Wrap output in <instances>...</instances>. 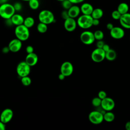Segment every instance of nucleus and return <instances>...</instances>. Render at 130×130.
I'll use <instances>...</instances> for the list:
<instances>
[{
    "label": "nucleus",
    "instance_id": "obj_16",
    "mask_svg": "<svg viewBox=\"0 0 130 130\" xmlns=\"http://www.w3.org/2000/svg\"><path fill=\"white\" fill-rule=\"evenodd\" d=\"M38 61V57L37 55L34 53L27 54L25 59V61L31 67L35 66Z\"/></svg>",
    "mask_w": 130,
    "mask_h": 130
},
{
    "label": "nucleus",
    "instance_id": "obj_41",
    "mask_svg": "<svg viewBox=\"0 0 130 130\" xmlns=\"http://www.w3.org/2000/svg\"><path fill=\"white\" fill-rule=\"evenodd\" d=\"M6 129V126L5 124L2 122L0 120V130H5Z\"/></svg>",
    "mask_w": 130,
    "mask_h": 130
},
{
    "label": "nucleus",
    "instance_id": "obj_4",
    "mask_svg": "<svg viewBox=\"0 0 130 130\" xmlns=\"http://www.w3.org/2000/svg\"><path fill=\"white\" fill-rule=\"evenodd\" d=\"M40 22L46 24L52 23L54 21V16L53 13L48 10H43L41 11L38 15Z\"/></svg>",
    "mask_w": 130,
    "mask_h": 130
},
{
    "label": "nucleus",
    "instance_id": "obj_8",
    "mask_svg": "<svg viewBox=\"0 0 130 130\" xmlns=\"http://www.w3.org/2000/svg\"><path fill=\"white\" fill-rule=\"evenodd\" d=\"M80 39L84 44L87 45L92 44L95 40L93 32L89 30L83 31L80 35Z\"/></svg>",
    "mask_w": 130,
    "mask_h": 130
},
{
    "label": "nucleus",
    "instance_id": "obj_27",
    "mask_svg": "<svg viewBox=\"0 0 130 130\" xmlns=\"http://www.w3.org/2000/svg\"><path fill=\"white\" fill-rule=\"evenodd\" d=\"M95 40L98 41L102 40L103 39L104 37V34L103 32L101 30H96L93 32Z\"/></svg>",
    "mask_w": 130,
    "mask_h": 130
},
{
    "label": "nucleus",
    "instance_id": "obj_7",
    "mask_svg": "<svg viewBox=\"0 0 130 130\" xmlns=\"http://www.w3.org/2000/svg\"><path fill=\"white\" fill-rule=\"evenodd\" d=\"M105 53L102 48H96L91 52V58L93 62H101L105 59Z\"/></svg>",
    "mask_w": 130,
    "mask_h": 130
},
{
    "label": "nucleus",
    "instance_id": "obj_43",
    "mask_svg": "<svg viewBox=\"0 0 130 130\" xmlns=\"http://www.w3.org/2000/svg\"><path fill=\"white\" fill-rule=\"evenodd\" d=\"M65 77H66V76H65L63 74H62V73H60L59 74V75H58V79H59V80H64V78H65Z\"/></svg>",
    "mask_w": 130,
    "mask_h": 130
},
{
    "label": "nucleus",
    "instance_id": "obj_9",
    "mask_svg": "<svg viewBox=\"0 0 130 130\" xmlns=\"http://www.w3.org/2000/svg\"><path fill=\"white\" fill-rule=\"evenodd\" d=\"M115 103L113 99L109 97H106L102 100L101 107L105 111H112L115 107Z\"/></svg>",
    "mask_w": 130,
    "mask_h": 130
},
{
    "label": "nucleus",
    "instance_id": "obj_3",
    "mask_svg": "<svg viewBox=\"0 0 130 130\" xmlns=\"http://www.w3.org/2000/svg\"><path fill=\"white\" fill-rule=\"evenodd\" d=\"M93 18L91 15L82 14L80 16L77 21V25L83 29H88L92 25Z\"/></svg>",
    "mask_w": 130,
    "mask_h": 130
},
{
    "label": "nucleus",
    "instance_id": "obj_14",
    "mask_svg": "<svg viewBox=\"0 0 130 130\" xmlns=\"http://www.w3.org/2000/svg\"><path fill=\"white\" fill-rule=\"evenodd\" d=\"M22 47V41L18 39L12 40L9 43L8 47L10 51L12 52H17L19 51Z\"/></svg>",
    "mask_w": 130,
    "mask_h": 130
},
{
    "label": "nucleus",
    "instance_id": "obj_18",
    "mask_svg": "<svg viewBox=\"0 0 130 130\" xmlns=\"http://www.w3.org/2000/svg\"><path fill=\"white\" fill-rule=\"evenodd\" d=\"M68 12L70 17L75 18L79 15L81 12L80 8L77 5H72V6L68 10Z\"/></svg>",
    "mask_w": 130,
    "mask_h": 130
},
{
    "label": "nucleus",
    "instance_id": "obj_6",
    "mask_svg": "<svg viewBox=\"0 0 130 130\" xmlns=\"http://www.w3.org/2000/svg\"><path fill=\"white\" fill-rule=\"evenodd\" d=\"M89 121L94 124H99L104 120L103 114L99 111H92L88 115Z\"/></svg>",
    "mask_w": 130,
    "mask_h": 130
},
{
    "label": "nucleus",
    "instance_id": "obj_26",
    "mask_svg": "<svg viewBox=\"0 0 130 130\" xmlns=\"http://www.w3.org/2000/svg\"><path fill=\"white\" fill-rule=\"evenodd\" d=\"M28 2L29 8L32 10H37L39 7L40 3L38 0H30Z\"/></svg>",
    "mask_w": 130,
    "mask_h": 130
},
{
    "label": "nucleus",
    "instance_id": "obj_21",
    "mask_svg": "<svg viewBox=\"0 0 130 130\" xmlns=\"http://www.w3.org/2000/svg\"><path fill=\"white\" fill-rule=\"evenodd\" d=\"M117 10L120 13L121 15H122L128 12L129 7L126 3L122 2L118 5Z\"/></svg>",
    "mask_w": 130,
    "mask_h": 130
},
{
    "label": "nucleus",
    "instance_id": "obj_29",
    "mask_svg": "<svg viewBox=\"0 0 130 130\" xmlns=\"http://www.w3.org/2000/svg\"><path fill=\"white\" fill-rule=\"evenodd\" d=\"M72 5L73 4L69 0H63L61 2V6L64 10H69L72 6Z\"/></svg>",
    "mask_w": 130,
    "mask_h": 130
},
{
    "label": "nucleus",
    "instance_id": "obj_19",
    "mask_svg": "<svg viewBox=\"0 0 130 130\" xmlns=\"http://www.w3.org/2000/svg\"><path fill=\"white\" fill-rule=\"evenodd\" d=\"M10 19L12 24L16 26H18L23 24L24 19L22 15L19 14L15 13L12 16V17Z\"/></svg>",
    "mask_w": 130,
    "mask_h": 130
},
{
    "label": "nucleus",
    "instance_id": "obj_34",
    "mask_svg": "<svg viewBox=\"0 0 130 130\" xmlns=\"http://www.w3.org/2000/svg\"><path fill=\"white\" fill-rule=\"evenodd\" d=\"M61 15L62 18H63L64 20L66 19H67L68 18L70 17H69V14H68V10H64V11H63L61 12Z\"/></svg>",
    "mask_w": 130,
    "mask_h": 130
},
{
    "label": "nucleus",
    "instance_id": "obj_10",
    "mask_svg": "<svg viewBox=\"0 0 130 130\" xmlns=\"http://www.w3.org/2000/svg\"><path fill=\"white\" fill-rule=\"evenodd\" d=\"M74 68L72 63L68 61L63 62L60 67V73L66 77L70 76L73 72Z\"/></svg>",
    "mask_w": 130,
    "mask_h": 130
},
{
    "label": "nucleus",
    "instance_id": "obj_38",
    "mask_svg": "<svg viewBox=\"0 0 130 130\" xmlns=\"http://www.w3.org/2000/svg\"><path fill=\"white\" fill-rule=\"evenodd\" d=\"M102 49H103V50H104L105 52H106L107 51H108L110 49V46H109V45H108V44H105L104 45V46H103Z\"/></svg>",
    "mask_w": 130,
    "mask_h": 130
},
{
    "label": "nucleus",
    "instance_id": "obj_13",
    "mask_svg": "<svg viewBox=\"0 0 130 130\" xmlns=\"http://www.w3.org/2000/svg\"><path fill=\"white\" fill-rule=\"evenodd\" d=\"M77 25V23L75 18L69 17L64 20V27L68 31L71 32L74 31L76 28Z\"/></svg>",
    "mask_w": 130,
    "mask_h": 130
},
{
    "label": "nucleus",
    "instance_id": "obj_35",
    "mask_svg": "<svg viewBox=\"0 0 130 130\" xmlns=\"http://www.w3.org/2000/svg\"><path fill=\"white\" fill-rule=\"evenodd\" d=\"M104 44H105V43H104V41H103V40H99V41H97L96 44V48H102Z\"/></svg>",
    "mask_w": 130,
    "mask_h": 130
},
{
    "label": "nucleus",
    "instance_id": "obj_47",
    "mask_svg": "<svg viewBox=\"0 0 130 130\" xmlns=\"http://www.w3.org/2000/svg\"><path fill=\"white\" fill-rule=\"evenodd\" d=\"M57 1H59V2H62V1H63V0H57Z\"/></svg>",
    "mask_w": 130,
    "mask_h": 130
},
{
    "label": "nucleus",
    "instance_id": "obj_42",
    "mask_svg": "<svg viewBox=\"0 0 130 130\" xmlns=\"http://www.w3.org/2000/svg\"><path fill=\"white\" fill-rule=\"evenodd\" d=\"M125 128L126 130H130V121L126 122L125 124Z\"/></svg>",
    "mask_w": 130,
    "mask_h": 130
},
{
    "label": "nucleus",
    "instance_id": "obj_2",
    "mask_svg": "<svg viewBox=\"0 0 130 130\" xmlns=\"http://www.w3.org/2000/svg\"><path fill=\"white\" fill-rule=\"evenodd\" d=\"M15 35L16 38L20 41H26L28 39L29 36V28L23 24L16 26L15 29Z\"/></svg>",
    "mask_w": 130,
    "mask_h": 130
},
{
    "label": "nucleus",
    "instance_id": "obj_30",
    "mask_svg": "<svg viewBox=\"0 0 130 130\" xmlns=\"http://www.w3.org/2000/svg\"><path fill=\"white\" fill-rule=\"evenodd\" d=\"M101 103H102V100L98 96L93 98L91 101V104L92 106L95 107H99L101 106Z\"/></svg>",
    "mask_w": 130,
    "mask_h": 130
},
{
    "label": "nucleus",
    "instance_id": "obj_40",
    "mask_svg": "<svg viewBox=\"0 0 130 130\" xmlns=\"http://www.w3.org/2000/svg\"><path fill=\"white\" fill-rule=\"evenodd\" d=\"M113 27H114V25L112 23H108L107 24L106 27L109 30H111L113 28Z\"/></svg>",
    "mask_w": 130,
    "mask_h": 130
},
{
    "label": "nucleus",
    "instance_id": "obj_25",
    "mask_svg": "<svg viewBox=\"0 0 130 130\" xmlns=\"http://www.w3.org/2000/svg\"><path fill=\"white\" fill-rule=\"evenodd\" d=\"M47 28H48L47 24H46L41 22H40V23H39L38 24L37 26V30L41 34L46 32V31L47 30Z\"/></svg>",
    "mask_w": 130,
    "mask_h": 130
},
{
    "label": "nucleus",
    "instance_id": "obj_39",
    "mask_svg": "<svg viewBox=\"0 0 130 130\" xmlns=\"http://www.w3.org/2000/svg\"><path fill=\"white\" fill-rule=\"evenodd\" d=\"M73 4H77L79 3H81L84 2V0H69Z\"/></svg>",
    "mask_w": 130,
    "mask_h": 130
},
{
    "label": "nucleus",
    "instance_id": "obj_46",
    "mask_svg": "<svg viewBox=\"0 0 130 130\" xmlns=\"http://www.w3.org/2000/svg\"><path fill=\"white\" fill-rule=\"evenodd\" d=\"M21 1H25V2H28V1H30V0H21Z\"/></svg>",
    "mask_w": 130,
    "mask_h": 130
},
{
    "label": "nucleus",
    "instance_id": "obj_31",
    "mask_svg": "<svg viewBox=\"0 0 130 130\" xmlns=\"http://www.w3.org/2000/svg\"><path fill=\"white\" fill-rule=\"evenodd\" d=\"M121 16V14L117 10L113 11L111 13L112 18L114 20H119Z\"/></svg>",
    "mask_w": 130,
    "mask_h": 130
},
{
    "label": "nucleus",
    "instance_id": "obj_33",
    "mask_svg": "<svg viewBox=\"0 0 130 130\" xmlns=\"http://www.w3.org/2000/svg\"><path fill=\"white\" fill-rule=\"evenodd\" d=\"M98 97H99L101 100L105 99L106 97H107V93L106 91L104 90L100 91L98 93Z\"/></svg>",
    "mask_w": 130,
    "mask_h": 130
},
{
    "label": "nucleus",
    "instance_id": "obj_5",
    "mask_svg": "<svg viewBox=\"0 0 130 130\" xmlns=\"http://www.w3.org/2000/svg\"><path fill=\"white\" fill-rule=\"evenodd\" d=\"M30 72V67L25 61L19 62L16 68V72L21 77L28 76Z\"/></svg>",
    "mask_w": 130,
    "mask_h": 130
},
{
    "label": "nucleus",
    "instance_id": "obj_15",
    "mask_svg": "<svg viewBox=\"0 0 130 130\" xmlns=\"http://www.w3.org/2000/svg\"><path fill=\"white\" fill-rule=\"evenodd\" d=\"M119 20L122 27L126 29H130V13L127 12L121 15Z\"/></svg>",
    "mask_w": 130,
    "mask_h": 130
},
{
    "label": "nucleus",
    "instance_id": "obj_17",
    "mask_svg": "<svg viewBox=\"0 0 130 130\" xmlns=\"http://www.w3.org/2000/svg\"><path fill=\"white\" fill-rule=\"evenodd\" d=\"M80 8L81 12L82 13V14L89 15H91L94 9L93 6L90 4L88 3H84L82 4Z\"/></svg>",
    "mask_w": 130,
    "mask_h": 130
},
{
    "label": "nucleus",
    "instance_id": "obj_45",
    "mask_svg": "<svg viewBox=\"0 0 130 130\" xmlns=\"http://www.w3.org/2000/svg\"><path fill=\"white\" fill-rule=\"evenodd\" d=\"M9 0H0V5L8 3Z\"/></svg>",
    "mask_w": 130,
    "mask_h": 130
},
{
    "label": "nucleus",
    "instance_id": "obj_1",
    "mask_svg": "<svg viewBox=\"0 0 130 130\" xmlns=\"http://www.w3.org/2000/svg\"><path fill=\"white\" fill-rule=\"evenodd\" d=\"M15 12L13 5L8 3L0 5V16L5 19H10Z\"/></svg>",
    "mask_w": 130,
    "mask_h": 130
},
{
    "label": "nucleus",
    "instance_id": "obj_22",
    "mask_svg": "<svg viewBox=\"0 0 130 130\" xmlns=\"http://www.w3.org/2000/svg\"><path fill=\"white\" fill-rule=\"evenodd\" d=\"M104 14L103 11L101 8H95L94 9L91 16L93 19H100L101 18Z\"/></svg>",
    "mask_w": 130,
    "mask_h": 130
},
{
    "label": "nucleus",
    "instance_id": "obj_28",
    "mask_svg": "<svg viewBox=\"0 0 130 130\" xmlns=\"http://www.w3.org/2000/svg\"><path fill=\"white\" fill-rule=\"evenodd\" d=\"M21 82L24 86H27L31 84V80L30 77H29L28 76H26L21 77Z\"/></svg>",
    "mask_w": 130,
    "mask_h": 130
},
{
    "label": "nucleus",
    "instance_id": "obj_11",
    "mask_svg": "<svg viewBox=\"0 0 130 130\" xmlns=\"http://www.w3.org/2000/svg\"><path fill=\"white\" fill-rule=\"evenodd\" d=\"M13 116V112L10 108L4 109L0 115V120L5 124L10 122Z\"/></svg>",
    "mask_w": 130,
    "mask_h": 130
},
{
    "label": "nucleus",
    "instance_id": "obj_37",
    "mask_svg": "<svg viewBox=\"0 0 130 130\" xmlns=\"http://www.w3.org/2000/svg\"><path fill=\"white\" fill-rule=\"evenodd\" d=\"M100 24V20L98 19H93L92 21V25L93 26H98Z\"/></svg>",
    "mask_w": 130,
    "mask_h": 130
},
{
    "label": "nucleus",
    "instance_id": "obj_23",
    "mask_svg": "<svg viewBox=\"0 0 130 130\" xmlns=\"http://www.w3.org/2000/svg\"><path fill=\"white\" fill-rule=\"evenodd\" d=\"M104 120L108 122H112L115 119V115L114 114L110 111H106L104 114Z\"/></svg>",
    "mask_w": 130,
    "mask_h": 130
},
{
    "label": "nucleus",
    "instance_id": "obj_36",
    "mask_svg": "<svg viewBox=\"0 0 130 130\" xmlns=\"http://www.w3.org/2000/svg\"><path fill=\"white\" fill-rule=\"evenodd\" d=\"M26 52H27V54L29 53H31L34 52V48L30 46V45H28L26 47Z\"/></svg>",
    "mask_w": 130,
    "mask_h": 130
},
{
    "label": "nucleus",
    "instance_id": "obj_32",
    "mask_svg": "<svg viewBox=\"0 0 130 130\" xmlns=\"http://www.w3.org/2000/svg\"><path fill=\"white\" fill-rule=\"evenodd\" d=\"M14 8L15 10V11H19L22 9V6L21 5V4L19 2H16L14 3V4L13 5Z\"/></svg>",
    "mask_w": 130,
    "mask_h": 130
},
{
    "label": "nucleus",
    "instance_id": "obj_44",
    "mask_svg": "<svg viewBox=\"0 0 130 130\" xmlns=\"http://www.w3.org/2000/svg\"><path fill=\"white\" fill-rule=\"evenodd\" d=\"M9 51H10V50H9V48L8 46L7 47H4V48H3V52L4 53H8Z\"/></svg>",
    "mask_w": 130,
    "mask_h": 130
},
{
    "label": "nucleus",
    "instance_id": "obj_12",
    "mask_svg": "<svg viewBox=\"0 0 130 130\" xmlns=\"http://www.w3.org/2000/svg\"><path fill=\"white\" fill-rule=\"evenodd\" d=\"M111 37L114 39H121L123 38L125 35L123 29L119 26H114L113 28L110 30Z\"/></svg>",
    "mask_w": 130,
    "mask_h": 130
},
{
    "label": "nucleus",
    "instance_id": "obj_24",
    "mask_svg": "<svg viewBox=\"0 0 130 130\" xmlns=\"http://www.w3.org/2000/svg\"><path fill=\"white\" fill-rule=\"evenodd\" d=\"M34 24H35V20L32 17L28 16L24 19L23 24L28 28L33 26Z\"/></svg>",
    "mask_w": 130,
    "mask_h": 130
},
{
    "label": "nucleus",
    "instance_id": "obj_20",
    "mask_svg": "<svg viewBox=\"0 0 130 130\" xmlns=\"http://www.w3.org/2000/svg\"><path fill=\"white\" fill-rule=\"evenodd\" d=\"M116 56L117 54L116 51L112 49H110L105 53V58L109 61L114 60L116 59Z\"/></svg>",
    "mask_w": 130,
    "mask_h": 130
}]
</instances>
